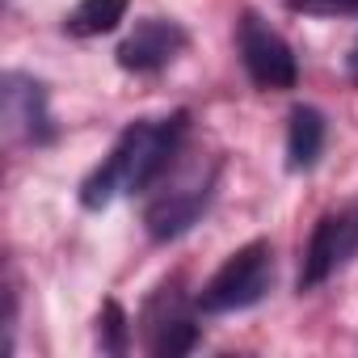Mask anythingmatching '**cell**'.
Returning <instances> with one entry per match:
<instances>
[{
  "mask_svg": "<svg viewBox=\"0 0 358 358\" xmlns=\"http://www.w3.org/2000/svg\"><path fill=\"white\" fill-rule=\"evenodd\" d=\"M350 76L358 80V43H354V51H350Z\"/></svg>",
  "mask_w": 358,
  "mask_h": 358,
  "instance_id": "12",
  "label": "cell"
},
{
  "mask_svg": "<svg viewBox=\"0 0 358 358\" xmlns=\"http://www.w3.org/2000/svg\"><path fill=\"white\" fill-rule=\"evenodd\" d=\"M127 5H131V0H80V5L68 13L64 30L76 34V38L110 34V30H118V22L127 17Z\"/></svg>",
  "mask_w": 358,
  "mask_h": 358,
  "instance_id": "8",
  "label": "cell"
},
{
  "mask_svg": "<svg viewBox=\"0 0 358 358\" xmlns=\"http://www.w3.org/2000/svg\"><path fill=\"white\" fill-rule=\"evenodd\" d=\"M97 324H101V350H110V354H122L127 350V312L110 299L106 308H101V316H97Z\"/></svg>",
  "mask_w": 358,
  "mask_h": 358,
  "instance_id": "10",
  "label": "cell"
},
{
  "mask_svg": "<svg viewBox=\"0 0 358 358\" xmlns=\"http://www.w3.org/2000/svg\"><path fill=\"white\" fill-rule=\"evenodd\" d=\"M186 47V30L164 17H148L135 26V34L118 47V64L127 72H160L164 64L177 59V51Z\"/></svg>",
  "mask_w": 358,
  "mask_h": 358,
  "instance_id": "5",
  "label": "cell"
},
{
  "mask_svg": "<svg viewBox=\"0 0 358 358\" xmlns=\"http://www.w3.org/2000/svg\"><path fill=\"white\" fill-rule=\"evenodd\" d=\"M354 253H358V199L316 220L308 249H303V266H299V291L324 287Z\"/></svg>",
  "mask_w": 358,
  "mask_h": 358,
  "instance_id": "2",
  "label": "cell"
},
{
  "mask_svg": "<svg viewBox=\"0 0 358 358\" xmlns=\"http://www.w3.org/2000/svg\"><path fill=\"white\" fill-rule=\"evenodd\" d=\"M270 287H274V249H270V241H249L211 274V282L199 295V308L203 312H241V308L262 303L270 295Z\"/></svg>",
  "mask_w": 358,
  "mask_h": 358,
  "instance_id": "1",
  "label": "cell"
},
{
  "mask_svg": "<svg viewBox=\"0 0 358 358\" xmlns=\"http://www.w3.org/2000/svg\"><path fill=\"white\" fill-rule=\"evenodd\" d=\"M241 59L257 89H291L299 80L291 43L278 30H270L257 13H245V22H241Z\"/></svg>",
  "mask_w": 358,
  "mask_h": 358,
  "instance_id": "4",
  "label": "cell"
},
{
  "mask_svg": "<svg viewBox=\"0 0 358 358\" xmlns=\"http://www.w3.org/2000/svg\"><path fill=\"white\" fill-rule=\"evenodd\" d=\"M152 337H148V350L160 354V358H177V354H190L199 345V324L182 312H169V316H156L152 324Z\"/></svg>",
  "mask_w": 358,
  "mask_h": 358,
  "instance_id": "9",
  "label": "cell"
},
{
  "mask_svg": "<svg viewBox=\"0 0 358 358\" xmlns=\"http://www.w3.org/2000/svg\"><path fill=\"white\" fill-rule=\"evenodd\" d=\"M295 5H312V9H329V13H358V0H295Z\"/></svg>",
  "mask_w": 358,
  "mask_h": 358,
  "instance_id": "11",
  "label": "cell"
},
{
  "mask_svg": "<svg viewBox=\"0 0 358 358\" xmlns=\"http://www.w3.org/2000/svg\"><path fill=\"white\" fill-rule=\"evenodd\" d=\"M5 122H9V131H22L26 139H51L47 89L30 76L9 72L5 76Z\"/></svg>",
  "mask_w": 358,
  "mask_h": 358,
  "instance_id": "6",
  "label": "cell"
},
{
  "mask_svg": "<svg viewBox=\"0 0 358 358\" xmlns=\"http://www.w3.org/2000/svg\"><path fill=\"white\" fill-rule=\"evenodd\" d=\"M215 177L220 169L211 164L207 173H186L177 177L173 186H164V194H156L143 211V224H148V236L152 241H177L182 232H190L199 224V215L207 211L211 194H215Z\"/></svg>",
  "mask_w": 358,
  "mask_h": 358,
  "instance_id": "3",
  "label": "cell"
},
{
  "mask_svg": "<svg viewBox=\"0 0 358 358\" xmlns=\"http://www.w3.org/2000/svg\"><path fill=\"white\" fill-rule=\"evenodd\" d=\"M324 152V114L316 106H295L287 122V164L295 173L312 169Z\"/></svg>",
  "mask_w": 358,
  "mask_h": 358,
  "instance_id": "7",
  "label": "cell"
}]
</instances>
